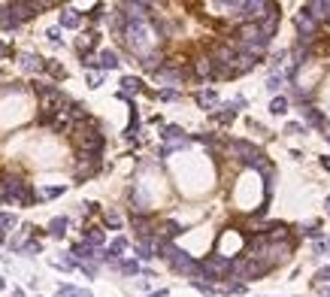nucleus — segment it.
I'll return each mask as SVG.
<instances>
[{"label": "nucleus", "mask_w": 330, "mask_h": 297, "mask_svg": "<svg viewBox=\"0 0 330 297\" xmlns=\"http://www.w3.org/2000/svg\"><path fill=\"white\" fill-rule=\"evenodd\" d=\"M76 143L85 149V155H97L100 149H103V133L97 131V125L91 118H85V125L76 128Z\"/></svg>", "instance_id": "f257e3e1"}, {"label": "nucleus", "mask_w": 330, "mask_h": 297, "mask_svg": "<svg viewBox=\"0 0 330 297\" xmlns=\"http://www.w3.org/2000/svg\"><path fill=\"white\" fill-rule=\"evenodd\" d=\"M200 270L206 273V276H212V279H218L221 273H231V261H224V258H206L203 264H200Z\"/></svg>", "instance_id": "f03ea898"}, {"label": "nucleus", "mask_w": 330, "mask_h": 297, "mask_svg": "<svg viewBox=\"0 0 330 297\" xmlns=\"http://www.w3.org/2000/svg\"><path fill=\"white\" fill-rule=\"evenodd\" d=\"M297 31H300V39L312 43V39H315V33H318V25H315L306 12H300V15H297Z\"/></svg>", "instance_id": "7ed1b4c3"}, {"label": "nucleus", "mask_w": 330, "mask_h": 297, "mask_svg": "<svg viewBox=\"0 0 330 297\" xmlns=\"http://www.w3.org/2000/svg\"><path fill=\"white\" fill-rule=\"evenodd\" d=\"M94 67H100V70H115L118 67V55L109 52V49H103L97 58H94Z\"/></svg>", "instance_id": "20e7f679"}, {"label": "nucleus", "mask_w": 330, "mask_h": 297, "mask_svg": "<svg viewBox=\"0 0 330 297\" xmlns=\"http://www.w3.org/2000/svg\"><path fill=\"white\" fill-rule=\"evenodd\" d=\"M258 28H261V36L270 39V36L276 33V28H279V12H270L266 18H261V25H258Z\"/></svg>", "instance_id": "39448f33"}, {"label": "nucleus", "mask_w": 330, "mask_h": 297, "mask_svg": "<svg viewBox=\"0 0 330 297\" xmlns=\"http://www.w3.org/2000/svg\"><path fill=\"white\" fill-rule=\"evenodd\" d=\"M73 255H76V261H79V264H85V261H91V258H97L94 246H88V243H79V246H73Z\"/></svg>", "instance_id": "423d86ee"}, {"label": "nucleus", "mask_w": 330, "mask_h": 297, "mask_svg": "<svg viewBox=\"0 0 330 297\" xmlns=\"http://www.w3.org/2000/svg\"><path fill=\"white\" fill-rule=\"evenodd\" d=\"M136 91H139V79H133V76L121 79V91H118V97H131V94H136Z\"/></svg>", "instance_id": "0eeeda50"}, {"label": "nucleus", "mask_w": 330, "mask_h": 297, "mask_svg": "<svg viewBox=\"0 0 330 297\" xmlns=\"http://www.w3.org/2000/svg\"><path fill=\"white\" fill-rule=\"evenodd\" d=\"M79 22H82V15L76 9H64V15H61V25L64 28H79Z\"/></svg>", "instance_id": "6e6552de"}, {"label": "nucleus", "mask_w": 330, "mask_h": 297, "mask_svg": "<svg viewBox=\"0 0 330 297\" xmlns=\"http://www.w3.org/2000/svg\"><path fill=\"white\" fill-rule=\"evenodd\" d=\"M22 67L25 70H31V73H36V70H43V58H36V55H22Z\"/></svg>", "instance_id": "1a4fd4ad"}, {"label": "nucleus", "mask_w": 330, "mask_h": 297, "mask_svg": "<svg viewBox=\"0 0 330 297\" xmlns=\"http://www.w3.org/2000/svg\"><path fill=\"white\" fill-rule=\"evenodd\" d=\"M58 297H91V291H85V288H73V285H61V288H58Z\"/></svg>", "instance_id": "9d476101"}, {"label": "nucleus", "mask_w": 330, "mask_h": 297, "mask_svg": "<svg viewBox=\"0 0 330 297\" xmlns=\"http://www.w3.org/2000/svg\"><path fill=\"white\" fill-rule=\"evenodd\" d=\"M139 64L146 67V70H158V67H161V55H158V52H146Z\"/></svg>", "instance_id": "9b49d317"}, {"label": "nucleus", "mask_w": 330, "mask_h": 297, "mask_svg": "<svg viewBox=\"0 0 330 297\" xmlns=\"http://www.w3.org/2000/svg\"><path fill=\"white\" fill-rule=\"evenodd\" d=\"M67 225H70V222H67L64 215H61V219H52V225H49V233H52V236H64Z\"/></svg>", "instance_id": "f8f14e48"}, {"label": "nucleus", "mask_w": 330, "mask_h": 297, "mask_svg": "<svg viewBox=\"0 0 330 297\" xmlns=\"http://www.w3.org/2000/svg\"><path fill=\"white\" fill-rule=\"evenodd\" d=\"M303 115H306V122H309V125H315V128H318V125H324V118H321V112H318L315 106H306V109H303Z\"/></svg>", "instance_id": "ddd939ff"}, {"label": "nucleus", "mask_w": 330, "mask_h": 297, "mask_svg": "<svg viewBox=\"0 0 330 297\" xmlns=\"http://www.w3.org/2000/svg\"><path fill=\"white\" fill-rule=\"evenodd\" d=\"M85 243L97 249L100 243H103V231H100V228H88V233H85Z\"/></svg>", "instance_id": "4468645a"}, {"label": "nucleus", "mask_w": 330, "mask_h": 297, "mask_svg": "<svg viewBox=\"0 0 330 297\" xmlns=\"http://www.w3.org/2000/svg\"><path fill=\"white\" fill-rule=\"evenodd\" d=\"M270 112H273V115L288 112V97H273V103H270Z\"/></svg>", "instance_id": "2eb2a0df"}, {"label": "nucleus", "mask_w": 330, "mask_h": 297, "mask_svg": "<svg viewBox=\"0 0 330 297\" xmlns=\"http://www.w3.org/2000/svg\"><path fill=\"white\" fill-rule=\"evenodd\" d=\"M197 103L209 109V106H215V103H218V97H215V91H200V94H197Z\"/></svg>", "instance_id": "dca6fc26"}, {"label": "nucleus", "mask_w": 330, "mask_h": 297, "mask_svg": "<svg viewBox=\"0 0 330 297\" xmlns=\"http://www.w3.org/2000/svg\"><path fill=\"white\" fill-rule=\"evenodd\" d=\"M176 233H182V228H179L176 222H167V225H164V236H161V240H167V236H176Z\"/></svg>", "instance_id": "f3484780"}, {"label": "nucleus", "mask_w": 330, "mask_h": 297, "mask_svg": "<svg viewBox=\"0 0 330 297\" xmlns=\"http://www.w3.org/2000/svg\"><path fill=\"white\" fill-rule=\"evenodd\" d=\"M15 225V215H9V212H0V233H3V228H12Z\"/></svg>", "instance_id": "a211bd4d"}, {"label": "nucleus", "mask_w": 330, "mask_h": 297, "mask_svg": "<svg viewBox=\"0 0 330 297\" xmlns=\"http://www.w3.org/2000/svg\"><path fill=\"white\" fill-rule=\"evenodd\" d=\"M179 136H182V128H176V125L164 128V140H179Z\"/></svg>", "instance_id": "6ab92c4d"}, {"label": "nucleus", "mask_w": 330, "mask_h": 297, "mask_svg": "<svg viewBox=\"0 0 330 297\" xmlns=\"http://www.w3.org/2000/svg\"><path fill=\"white\" fill-rule=\"evenodd\" d=\"M282 82H285V76H270L266 88H270V91H279V88H282Z\"/></svg>", "instance_id": "aec40b11"}, {"label": "nucleus", "mask_w": 330, "mask_h": 297, "mask_svg": "<svg viewBox=\"0 0 330 297\" xmlns=\"http://www.w3.org/2000/svg\"><path fill=\"white\" fill-rule=\"evenodd\" d=\"M242 291H245L242 282H231V285H228V294H242Z\"/></svg>", "instance_id": "412c9836"}, {"label": "nucleus", "mask_w": 330, "mask_h": 297, "mask_svg": "<svg viewBox=\"0 0 330 297\" xmlns=\"http://www.w3.org/2000/svg\"><path fill=\"white\" fill-rule=\"evenodd\" d=\"M88 85H91V88H100V85H103V76H100V73H91V76H88Z\"/></svg>", "instance_id": "4be33fe9"}, {"label": "nucleus", "mask_w": 330, "mask_h": 297, "mask_svg": "<svg viewBox=\"0 0 330 297\" xmlns=\"http://www.w3.org/2000/svg\"><path fill=\"white\" fill-rule=\"evenodd\" d=\"M115 267H121L125 273H136V270H139V264H136V261H125V264H115Z\"/></svg>", "instance_id": "5701e85b"}, {"label": "nucleus", "mask_w": 330, "mask_h": 297, "mask_svg": "<svg viewBox=\"0 0 330 297\" xmlns=\"http://www.w3.org/2000/svg\"><path fill=\"white\" fill-rule=\"evenodd\" d=\"M158 97H161V100H176V97H179V91H173V88H164V91H161Z\"/></svg>", "instance_id": "b1692460"}, {"label": "nucleus", "mask_w": 330, "mask_h": 297, "mask_svg": "<svg viewBox=\"0 0 330 297\" xmlns=\"http://www.w3.org/2000/svg\"><path fill=\"white\" fill-rule=\"evenodd\" d=\"M106 225H112V228H118V225H121V219H118L115 212H106Z\"/></svg>", "instance_id": "393cba45"}, {"label": "nucleus", "mask_w": 330, "mask_h": 297, "mask_svg": "<svg viewBox=\"0 0 330 297\" xmlns=\"http://www.w3.org/2000/svg\"><path fill=\"white\" fill-rule=\"evenodd\" d=\"M46 36H49L52 43H61V31H58V28H49V33H46Z\"/></svg>", "instance_id": "a878e982"}, {"label": "nucleus", "mask_w": 330, "mask_h": 297, "mask_svg": "<svg viewBox=\"0 0 330 297\" xmlns=\"http://www.w3.org/2000/svg\"><path fill=\"white\" fill-rule=\"evenodd\" d=\"M288 131H291V133H306V128H303L300 122H291V125H288Z\"/></svg>", "instance_id": "bb28decb"}, {"label": "nucleus", "mask_w": 330, "mask_h": 297, "mask_svg": "<svg viewBox=\"0 0 330 297\" xmlns=\"http://www.w3.org/2000/svg\"><path fill=\"white\" fill-rule=\"evenodd\" d=\"M58 194H61V188H46L43 191V197H58Z\"/></svg>", "instance_id": "cd10ccee"}, {"label": "nucleus", "mask_w": 330, "mask_h": 297, "mask_svg": "<svg viewBox=\"0 0 330 297\" xmlns=\"http://www.w3.org/2000/svg\"><path fill=\"white\" fill-rule=\"evenodd\" d=\"M318 279H321V282L327 279V282H330V267H327V270H321V273H318Z\"/></svg>", "instance_id": "c85d7f7f"}, {"label": "nucleus", "mask_w": 330, "mask_h": 297, "mask_svg": "<svg viewBox=\"0 0 330 297\" xmlns=\"http://www.w3.org/2000/svg\"><path fill=\"white\" fill-rule=\"evenodd\" d=\"M321 164H324V170H330V158H324V161H321Z\"/></svg>", "instance_id": "c756f323"}, {"label": "nucleus", "mask_w": 330, "mask_h": 297, "mask_svg": "<svg viewBox=\"0 0 330 297\" xmlns=\"http://www.w3.org/2000/svg\"><path fill=\"white\" fill-rule=\"evenodd\" d=\"M324 131H327V136H330V118H327V122H324Z\"/></svg>", "instance_id": "7c9ffc66"}, {"label": "nucleus", "mask_w": 330, "mask_h": 297, "mask_svg": "<svg viewBox=\"0 0 330 297\" xmlns=\"http://www.w3.org/2000/svg\"><path fill=\"white\" fill-rule=\"evenodd\" d=\"M324 297H330V288H324Z\"/></svg>", "instance_id": "2f4dec72"}, {"label": "nucleus", "mask_w": 330, "mask_h": 297, "mask_svg": "<svg viewBox=\"0 0 330 297\" xmlns=\"http://www.w3.org/2000/svg\"><path fill=\"white\" fill-rule=\"evenodd\" d=\"M327 212H330V200H327Z\"/></svg>", "instance_id": "473e14b6"}, {"label": "nucleus", "mask_w": 330, "mask_h": 297, "mask_svg": "<svg viewBox=\"0 0 330 297\" xmlns=\"http://www.w3.org/2000/svg\"><path fill=\"white\" fill-rule=\"evenodd\" d=\"M0 288H3V279H0Z\"/></svg>", "instance_id": "72a5a7b5"}]
</instances>
